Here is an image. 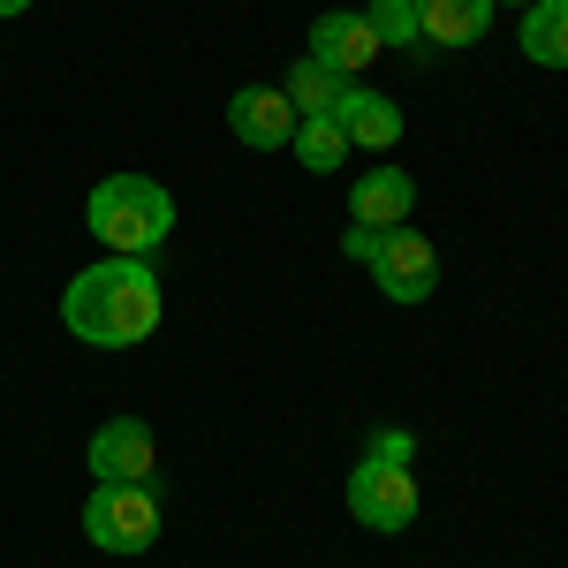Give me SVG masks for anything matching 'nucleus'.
Instances as JSON below:
<instances>
[{"mask_svg":"<svg viewBox=\"0 0 568 568\" xmlns=\"http://www.w3.org/2000/svg\"><path fill=\"white\" fill-rule=\"evenodd\" d=\"M372 273H379L387 304H425V296L439 288V251L417 235V227H387V243H379Z\"/></svg>","mask_w":568,"mask_h":568,"instance_id":"5","label":"nucleus"},{"mask_svg":"<svg viewBox=\"0 0 568 568\" xmlns=\"http://www.w3.org/2000/svg\"><path fill=\"white\" fill-rule=\"evenodd\" d=\"M84 538L99 554H152L160 546V500L144 485H91Z\"/></svg>","mask_w":568,"mask_h":568,"instance_id":"3","label":"nucleus"},{"mask_svg":"<svg viewBox=\"0 0 568 568\" xmlns=\"http://www.w3.org/2000/svg\"><path fill=\"white\" fill-rule=\"evenodd\" d=\"M160 273L152 258H106L61 288V326L84 349H136L160 334Z\"/></svg>","mask_w":568,"mask_h":568,"instance_id":"1","label":"nucleus"},{"mask_svg":"<svg viewBox=\"0 0 568 568\" xmlns=\"http://www.w3.org/2000/svg\"><path fill=\"white\" fill-rule=\"evenodd\" d=\"M524 53L538 69H568V0H530L524 8Z\"/></svg>","mask_w":568,"mask_h":568,"instance_id":"13","label":"nucleus"},{"mask_svg":"<svg viewBox=\"0 0 568 568\" xmlns=\"http://www.w3.org/2000/svg\"><path fill=\"white\" fill-rule=\"evenodd\" d=\"M288 144H296V160H304L311 175H334V168L349 160V136H342V122H334V114H318V122H296V136H288Z\"/></svg>","mask_w":568,"mask_h":568,"instance_id":"14","label":"nucleus"},{"mask_svg":"<svg viewBox=\"0 0 568 568\" xmlns=\"http://www.w3.org/2000/svg\"><path fill=\"white\" fill-rule=\"evenodd\" d=\"M334 122H342V136H349V152H387V144H402V106H394L387 91H372V84L342 91Z\"/></svg>","mask_w":568,"mask_h":568,"instance_id":"9","label":"nucleus"},{"mask_svg":"<svg viewBox=\"0 0 568 568\" xmlns=\"http://www.w3.org/2000/svg\"><path fill=\"white\" fill-rule=\"evenodd\" d=\"M349 516L364 530H409L417 524V470H402V463H356L349 470Z\"/></svg>","mask_w":568,"mask_h":568,"instance_id":"4","label":"nucleus"},{"mask_svg":"<svg viewBox=\"0 0 568 568\" xmlns=\"http://www.w3.org/2000/svg\"><path fill=\"white\" fill-rule=\"evenodd\" d=\"M493 8H500V0H493ZM516 8H530V0H516Z\"/></svg>","mask_w":568,"mask_h":568,"instance_id":"19","label":"nucleus"},{"mask_svg":"<svg viewBox=\"0 0 568 568\" xmlns=\"http://www.w3.org/2000/svg\"><path fill=\"white\" fill-rule=\"evenodd\" d=\"M387 45H379V31H372V16H349V8H334V16H318L311 23V61H326L334 77H364L372 61H379Z\"/></svg>","mask_w":568,"mask_h":568,"instance_id":"7","label":"nucleus"},{"mask_svg":"<svg viewBox=\"0 0 568 568\" xmlns=\"http://www.w3.org/2000/svg\"><path fill=\"white\" fill-rule=\"evenodd\" d=\"M372 31L379 45H409L425 61V39H417V0H372Z\"/></svg>","mask_w":568,"mask_h":568,"instance_id":"15","label":"nucleus"},{"mask_svg":"<svg viewBox=\"0 0 568 568\" xmlns=\"http://www.w3.org/2000/svg\"><path fill=\"white\" fill-rule=\"evenodd\" d=\"M152 463H160V447H152V425L144 417H106L91 433V478L99 485H144Z\"/></svg>","mask_w":568,"mask_h":568,"instance_id":"6","label":"nucleus"},{"mask_svg":"<svg viewBox=\"0 0 568 568\" xmlns=\"http://www.w3.org/2000/svg\"><path fill=\"white\" fill-rule=\"evenodd\" d=\"M379 243H387V227H349V235H342V251H349L356 265H372V258H379Z\"/></svg>","mask_w":568,"mask_h":568,"instance_id":"17","label":"nucleus"},{"mask_svg":"<svg viewBox=\"0 0 568 568\" xmlns=\"http://www.w3.org/2000/svg\"><path fill=\"white\" fill-rule=\"evenodd\" d=\"M364 455H372V463H402V470H409V463H417V439L402 433V425H379V433L364 439Z\"/></svg>","mask_w":568,"mask_h":568,"instance_id":"16","label":"nucleus"},{"mask_svg":"<svg viewBox=\"0 0 568 568\" xmlns=\"http://www.w3.org/2000/svg\"><path fill=\"white\" fill-rule=\"evenodd\" d=\"M227 130L243 136L251 152H281L296 136V106H288V91H273V84H243L227 99Z\"/></svg>","mask_w":568,"mask_h":568,"instance_id":"8","label":"nucleus"},{"mask_svg":"<svg viewBox=\"0 0 568 568\" xmlns=\"http://www.w3.org/2000/svg\"><path fill=\"white\" fill-rule=\"evenodd\" d=\"M485 23H493V0H417V39L433 45V53L478 45Z\"/></svg>","mask_w":568,"mask_h":568,"instance_id":"11","label":"nucleus"},{"mask_svg":"<svg viewBox=\"0 0 568 568\" xmlns=\"http://www.w3.org/2000/svg\"><path fill=\"white\" fill-rule=\"evenodd\" d=\"M409 205H417V182L402 175V168H364L349 190V213L356 227H402L409 220Z\"/></svg>","mask_w":568,"mask_h":568,"instance_id":"10","label":"nucleus"},{"mask_svg":"<svg viewBox=\"0 0 568 568\" xmlns=\"http://www.w3.org/2000/svg\"><path fill=\"white\" fill-rule=\"evenodd\" d=\"M91 235L106 243V258H152L168 235H175V197L152 175H106L91 190Z\"/></svg>","mask_w":568,"mask_h":568,"instance_id":"2","label":"nucleus"},{"mask_svg":"<svg viewBox=\"0 0 568 568\" xmlns=\"http://www.w3.org/2000/svg\"><path fill=\"white\" fill-rule=\"evenodd\" d=\"M23 8H31V0H0V23H8V16H23Z\"/></svg>","mask_w":568,"mask_h":568,"instance_id":"18","label":"nucleus"},{"mask_svg":"<svg viewBox=\"0 0 568 568\" xmlns=\"http://www.w3.org/2000/svg\"><path fill=\"white\" fill-rule=\"evenodd\" d=\"M288 106H296V122H318V114H334V106H342V91H349V77H334V69H326V61H296V69H288Z\"/></svg>","mask_w":568,"mask_h":568,"instance_id":"12","label":"nucleus"}]
</instances>
